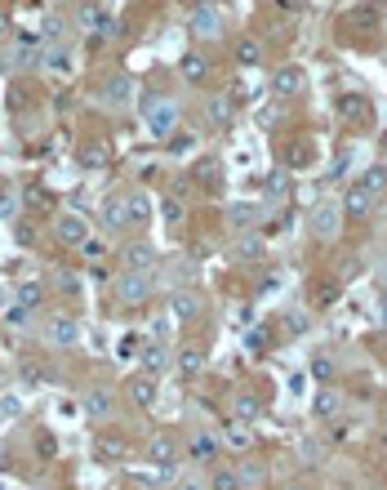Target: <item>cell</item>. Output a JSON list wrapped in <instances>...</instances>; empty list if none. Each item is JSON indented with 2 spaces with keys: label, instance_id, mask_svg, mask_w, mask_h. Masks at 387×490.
<instances>
[{
  "label": "cell",
  "instance_id": "1",
  "mask_svg": "<svg viewBox=\"0 0 387 490\" xmlns=\"http://www.w3.org/2000/svg\"><path fill=\"white\" fill-rule=\"evenodd\" d=\"M143 120H147V130L156 139H169V130L178 125V103L174 98H161V94L143 98Z\"/></svg>",
  "mask_w": 387,
  "mask_h": 490
},
{
  "label": "cell",
  "instance_id": "2",
  "mask_svg": "<svg viewBox=\"0 0 387 490\" xmlns=\"http://www.w3.org/2000/svg\"><path fill=\"white\" fill-rule=\"evenodd\" d=\"M191 36H196V41H219L223 36V9L196 5L191 9Z\"/></svg>",
  "mask_w": 387,
  "mask_h": 490
},
{
  "label": "cell",
  "instance_id": "3",
  "mask_svg": "<svg viewBox=\"0 0 387 490\" xmlns=\"http://www.w3.org/2000/svg\"><path fill=\"white\" fill-rule=\"evenodd\" d=\"M116 294H120V303H147V294H152V276H147V272H120Z\"/></svg>",
  "mask_w": 387,
  "mask_h": 490
},
{
  "label": "cell",
  "instance_id": "4",
  "mask_svg": "<svg viewBox=\"0 0 387 490\" xmlns=\"http://www.w3.org/2000/svg\"><path fill=\"white\" fill-rule=\"evenodd\" d=\"M312 232H316L321 241H334L338 232H343V210H338V205H330L325 201L316 214H312Z\"/></svg>",
  "mask_w": 387,
  "mask_h": 490
},
{
  "label": "cell",
  "instance_id": "5",
  "mask_svg": "<svg viewBox=\"0 0 387 490\" xmlns=\"http://www.w3.org/2000/svg\"><path fill=\"white\" fill-rule=\"evenodd\" d=\"M80 18H85V27H94L98 36H116V31H120V18H116V9H103V5H85V9H80Z\"/></svg>",
  "mask_w": 387,
  "mask_h": 490
},
{
  "label": "cell",
  "instance_id": "6",
  "mask_svg": "<svg viewBox=\"0 0 387 490\" xmlns=\"http://www.w3.org/2000/svg\"><path fill=\"white\" fill-rule=\"evenodd\" d=\"M272 90H276V94H303V90H307V71H303V67H294V63L276 67Z\"/></svg>",
  "mask_w": 387,
  "mask_h": 490
},
{
  "label": "cell",
  "instance_id": "7",
  "mask_svg": "<svg viewBox=\"0 0 387 490\" xmlns=\"http://www.w3.org/2000/svg\"><path fill=\"white\" fill-rule=\"evenodd\" d=\"M45 339H50V343H58V348H71V343L80 339V326L71 321V316H54V321L45 326Z\"/></svg>",
  "mask_w": 387,
  "mask_h": 490
},
{
  "label": "cell",
  "instance_id": "8",
  "mask_svg": "<svg viewBox=\"0 0 387 490\" xmlns=\"http://www.w3.org/2000/svg\"><path fill=\"white\" fill-rule=\"evenodd\" d=\"M58 241L63 245H85L89 241V223H85L80 214H63L58 218Z\"/></svg>",
  "mask_w": 387,
  "mask_h": 490
},
{
  "label": "cell",
  "instance_id": "9",
  "mask_svg": "<svg viewBox=\"0 0 387 490\" xmlns=\"http://www.w3.org/2000/svg\"><path fill=\"white\" fill-rule=\"evenodd\" d=\"M169 316H174V321H196L200 316V294H191V290H183V294H174V299H169Z\"/></svg>",
  "mask_w": 387,
  "mask_h": 490
},
{
  "label": "cell",
  "instance_id": "10",
  "mask_svg": "<svg viewBox=\"0 0 387 490\" xmlns=\"http://www.w3.org/2000/svg\"><path fill=\"white\" fill-rule=\"evenodd\" d=\"M356 188L365 192V196H383L387 192V165H370L365 174L356 178Z\"/></svg>",
  "mask_w": 387,
  "mask_h": 490
},
{
  "label": "cell",
  "instance_id": "11",
  "mask_svg": "<svg viewBox=\"0 0 387 490\" xmlns=\"http://www.w3.org/2000/svg\"><path fill=\"white\" fill-rule=\"evenodd\" d=\"M147 455L169 472V468H174V459H178V446H174L169 437H152V441H147Z\"/></svg>",
  "mask_w": 387,
  "mask_h": 490
},
{
  "label": "cell",
  "instance_id": "12",
  "mask_svg": "<svg viewBox=\"0 0 387 490\" xmlns=\"http://www.w3.org/2000/svg\"><path fill=\"white\" fill-rule=\"evenodd\" d=\"M103 94H107V103H112V107H129V98H134V80H129V76H112Z\"/></svg>",
  "mask_w": 387,
  "mask_h": 490
},
{
  "label": "cell",
  "instance_id": "13",
  "mask_svg": "<svg viewBox=\"0 0 387 490\" xmlns=\"http://www.w3.org/2000/svg\"><path fill=\"white\" fill-rule=\"evenodd\" d=\"M316 161V147H312L307 139H294L285 147V165H294V169H303V165H312Z\"/></svg>",
  "mask_w": 387,
  "mask_h": 490
},
{
  "label": "cell",
  "instance_id": "14",
  "mask_svg": "<svg viewBox=\"0 0 387 490\" xmlns=\"http://www.w3.org/2000/svg\"><path fill=\"white\" fill-rule=\"evenodd\" d=\"M169 365V348L165 343H143V374H156Z\"/></svg>",
  "mask_w": 387,
  "mask_h": 490
},
{
  "label": "cell",
  "instance_id": "15",
  "mask_svg": "<svg viewBox=\"0 0 387 490\" xmlns=\"http://www.w3.org/2000/svg\"><path fill=\"white\" fill-rule=\"evenodd\" d=\"M129 397H134V406H152L156 401V379L152 374H134L129 379Z\"/></svg>",
  "mask_w": 387,
  "mask_h": 490
},
{
  "label": "cell",
  "instance_id": "16",
  "mask_svg": "<svg viewBox=\"0 0 387 490\" xmlns=\"http://www.w3.org/2000/svg\"><path fill=\"white\" fill-rule=\"evenodd\" d=\"M85 410H89L94 419H107V414H112V392H107V388H89V392H85Z\"/></svg>",
  "mask_w": 387,
  "mask_h": 490
},
{
  "label": "cell",
  "instance_id": "17",
  "mask_svg": "<svg viewBox=\"0 0 387 490\" xmlns=\"http://www.w3.org/2000/svg\"><path fill=\"white\" fill-rule=\"evenodd\" d=\"M205 370V352L200 348H178V374L183 379H196Z\"/></svg>",
  "mask_w": 387,
  "mask_h": 490
},
{
  "label": "cell",
  "instance_id": "18",
  "mask_svg": "<svg viewBox=\"0 0 387 490\" xmlns=\"http://www.w3.org/2000/svg\"><path fill=\"white\" fill-rule=\"evenodd\" d=\"M183 76H187L191 85L210 80V58H205V54H183Z\"/></svg>",
  "mask_w": 387,
  "mask_h": 490
},
{
  "label": "cell",
  "instance_id": "19",
  "mask_svg": "<svg viewBox=\"0 0 387 490\" xmlns=\"http://www.w3.org/2000/svg\"><path fill=\"white\" fill-rule=\"evenodd\" d=\"M338 112H343L347 120H370V103L360 94H343L338 98Z\"/></svg>",
  "mask_w": 387,
  "mask_h": 490
},
{
  "label": "cell",
  "instance_id": "20",
  "mask_svg": "<svg viewBox=\"0 0 387 490\" xmlns=\"http://www.w3.org/2000/svg\"><path fill=\"white\" fill-rule=\"evenodd\" d=\"M103 223H107V227H116V232H120V227H129V214H125V196H112V201L103 205Z\"/></svg>",
  "mask_w": 387,
  "mask_h": 490
},
{
  "label": "cell",
  "instance_id": "21",
  "mask_svg": "<svg viewBox=\"0 0 387 490\" xmlns=\"http://www.w3.org/2000/svg\"><path fill=\"white\" fill-rule=\"evenodd\" d=\"M76 161H80L85 169H103V165H107V143H85L80 152H76Z\"/></svg>",
  "mask_w": 387,
  "mask_h": 490
},
{
  "label": "cell",
  "instance_id": "22",
  "mask_svg": "<svg viewBox=\"0 0 387 490\" xmlns=\"http://www.w3.org/2000/svg\"><path fill=\"white\" fill-rule=\"evenodd\" d=\"M343 210H347V214H352V218H365V214L374 210V196H365V192H360V188H352V192H347V196H343Z\"/></svg>",
  "mask_w": 387,
  "mask_h": 490
},
{
  "label": "cell",
  "instance_id": "23",
  "mask_svg": "<svg viewBox=\"0 0 387 490\" xmlns=\"http://www.w3.org/2000/svg\"><path fill=\"white\" fill-rule=\"evenodd\" d=\"M258 214H263V205H254V201H236L232 210H227V218H232L236 227H249V223H258Z\"/></svg>",
  "mask_w": 387,
  "mask_h": 490
},
{
  "label": "cell",
  "instance_id": "24",
  "mask_svg": "<svg viewBox=\"0 0 387 490\" xmlns=\"http://www.w3.org/2000/svg\"><path fill=\"white\" fill-rule=\"evenodd\" d=\"M338 410H343V397H338L334 388H321L316 392V414L321 419H338Z\"/></svg>",
  "mask_w": 387,
  "mask_h": 490
},
{
  "label": "cell",
  "instance_id": "25",
  "mask_svg": "<svg viewBox=\"0 0 387 490\" xmlns=\"http://www.w3.org/2000/svg\"><path fill=\"white\" fill-rule=\"evenodd\" d=\"M236 477H240V490H258L263 482H268V468H263V463L254 459V463H245V468H240Z\"/></svg>",
  "mask_w": 387,
  "mask_h": 490
},
{
  "label": "cell",
  "instance_id": "26",
  "mask_svg": "<svg viewBox=\"0 0 387 490\" xmlns=\"http://www.w3.org/2000/svg\"><path fill=\"white\" fill-rule=\"evenodd\" d=\"M214 455H219V437H210V433H200L196 441H191V459H200V463H210Z\"/></svg>",
  "mask_w": 387,
  "mask_h": 490
},
{
  "label": "cell",
  "instance_id": "27",
  "mask_svg": "<svg viewBox=\"0 0 387 490\" xmlns=\"http://www.w3.org/2000/svg\"><path fill=\"white\" fill-rule=\"evenodd\" d=\"M258 414H263V401L249 397V392H240V397H236V419L249 424V419H258Z\"/></svg>",
  "mask_w": 387,
  "mask_h": 490
},
{
  "label": "cell",
  "instance_id": "28",
  "mask_svg": "<svg viewBox=\"0 0 387 490\" xmlns=\"http://www.w3.org/2000/svg\"><path fill=\"white\" fill-rule=\"evenodd\" d=\"M236 63H240V67H258V63H263V45H258V41H240V45H236Z\"/></svg>",
  "mask_w": 387,
  "mask_h": 490
},
{
  "label": "cell",
  "instance_id": "29",
  "mask_svg": "<svg viewBox=\"0 0 387 490\" xmlns=\"http://www.w3.org/2000/svg\"><path fill=\"white\" fill-rule=\"evenodd\" d=\"M210 120H214V125H227V120H232V98H227V94L210 98Z\"/></svg>",
  "mask_w": 387,
  "mask_h": 490
},
{
  "label": "cell",
  "instance_id": "30",
  "mask_svg": "<svg viewBox=\"0 0 387 490\" xmlns=\"http://www.w3.org/2000/svg\"><path fill=\"white\" fill-rule=\"evenodd\" d=\"M152 259H156V254L147 250V245H129V250H125V263H129V272H143V267H152Z\"/></svg>",
  "mask_w": 387,
  "mask_h": 490
},
{
  "label": "cell",
  "instance_id": "31",
  "mask_svg": "<svg viewBox=\"0 0 387 490\" xmlns=\"http://www.w3.org/2000/svg\"><path fill=\"white\" fill-rule=\"evenodd\" d=\"M125 214H129V223H143V218H147V196L143 192L125 196Z\"/></svg>",
  "mask_w": 387,
  "mask_h": 490
},
{
  "label": "cell",
  "instance_id": "32",
  "mask_svg": "<svg viewBox=\"0 0 387 490\" xmlns=\"http://www.w3.org/2000/svg\"><path fill=\"white\" fill-rule=\"evenodd\" d=\"M22 414V397H14V392H0V419H18Z\"/></svg>",
  "mask_w": 387,
  "mask_h": 490
},
{
  "label": "cell",
  "instance_id": "33",
  "mask_svg": "<svg viewBox=\"0 0 387 490\" xmlns=\"http://www.w3.org/2000/svg\"><path fill=\"white\" fill-rule=\"evenodd\" d=\"M98 455L103 459H125V441H120V437H103L98 441Z\"/></svg>",
  "mask_w": 387,
  "mask_h": 490
},
{
  "label": "cell",
  "instance_id": "34",
  "mask_svg": "<svg viewBox=\"0 0 387 490\" xmlns=\"http://www.w3.org/2000/svg\"><path fill=\"white\" fill-rule=\"evenodd\" d=\"M45 67H50L54 76H67V71H71V63H67V54H63V49H50V58H45Z\"/></svg>",
  "mask_w": 387,
  "mask_h": 490
},
{
  "label": "cell",
  "instance_id": "35",
  "mask_svg": "<svg viewBox=\"0 0 387 490\" xmlns=\"http://www.w3.org/2000/svg\"><path fill=\"white\" fill-rule=\"evenodd\" d=\"M236 254H240V259H263V241L258 237H245V241L236 245Z\"/></svg>",
  "mask_w": 387,
  "mask_h": 490
},
{
  "label": "cell",
  "instance_id": "36",
  "mask_svg": "<svg viewBox=\"0 0 387 490\" xmlns=\"http://www.w3.org/2000/svg\"><path fill=\"white\" fill-rule=\"evenodd\" d=\"M312 294H316V303H334L338 299V281H316V290H312Z\"/></svg>",
  "mask_w": 387,
  "mask_h": 490
},
{
  "label": "cell",
  "instance_id": "37",
  "mask_svg": "<svg viewBox=\"0 0 387 490\" xmlns=\"http://www.w3.org/2000/svg\"><path fill=\"white\" fill-rule=\"evenodd\" d=\"M196 178L205 183V188H214V183H219V165H214V161H200V169H196Z\"/></svg>",
  "mask_w": 387,
  "mask_h": 490
},
{
  "label": "cell",
  "instance_id": "38",
  "mask_svg": "<svg viewBox=\"0 0 387 490\" xmlns=\"http://www.w3.org/2000/svg\"><path fill=\"white\" fill-rule=\"evenodd\" d=\"M214 490H240V477L236 472H214Z\"/></svg>",
  "mask_w": 387,
  "mask_h": 490
},
{
  "label": "cell",
  "instance_id": "39",
  "mask_svg": "<svg viewBox=\"0 0 387 490\" xmlns=\"http://www.w3.org/2000/svg\"><path fill=\"white\" fill-rule=\"evenodd\" d=\"M352 18H360V27H374L379 9H374V5H356V9H352Z\"/></svg>",
  "mask_w": 387,
  "mask_h": 490
},
{
  "label": "cell",
  "instance_id": "40",
  "mask_svg": "<svg viewBox=\"0 0 387 490\" xmlns=\"http://www.w3.org/2000/svg\"><path fill=\"white\" fill-rule=\"evenodd\" d=\"M245 343H249V348H268V326H254L245 335Z\"/></svg>",
  "mask_w": 387,
  "mask_h": 490
},
{
  "label": "cell",
  "instance_id": "41",
  "mask_svg": "<svg viewBox=\"0 0 387 490\" xmlns=\"http://www.w3.org/2000/svg\"><path fill=\"white\" fill-rule=\"evenodd\" d=\"M18 299H22V308H31V303H41V286H22V290H18Z\"/></svg>",
  "mask_w": 387,
  "mask_h": 490
},
{
  "label": "cell",
  "instance_id": "42",
  "mask_svg": "<svg viewBox=\"0 0 387 490\" xmlns=\"http://www.w3.org/2000/svg\"><path fill=\"white\" fill-rule=\"evenodd\" d=\"M312 374H316V379H330V374H334V361H330V357H316V365H312Z\"/></svg>",
  "mask_w": 387,
  "mask_h": 490
},
{
  "label": "cell",
  "instance_id": "43",
  "mask_svg": "<svg viewBox=\"0 0 387 490\" xmlns=\"http://www.w3.org/2000/svg\"><path fill=\"white\" fill-rule=\"evenodd\" d=\"M165 218H169V223H178V218H183V205H178V201H165Z\"/></svg>",
  "mask_w": 387,
  "mask_h": 490
},
{
  "label": "cell",
  "instance_id": "44",
  "mask_svg": "<svg viewBox=\"0 0 387 490\" xmlns=\"http://www.w3.org/2000/svg\"><path fill=\"white\" fill-rule=\"evenodd\" d=\"M14 210H18L14 196H0V218H14Z\"/></svg>",
  "mask_w": 387,
  "mask_h": 490
},
{
  "label": "cell",
  "instance_id": "45",
  "mask_svg": "<svg viewBox=\"0 0 387 490\" xmlns=\"http://www.w3.org/2000/svg\"><path fill=\"white\" fill-rule=\"evenodd\" d=\"M268 188L272 192H285V174H281V169H272V174H268Z\"/></svg>",
  "mask_w": 387,
  "mask_h": 490
},
{
  "label": "cell",
  "instance_id": "46",
  "mask_svg": "<svg viewBox=\"0 0 387 490\" xmlns=\"http://www.w3.org/2000/svg\"><path fill=\"white\" fill-rule=\"evenodd\" d=\"M0 36H9V14L0 9Z\"/></svg>",
  "mask_w": 387,
  "mask_h": 490
},
{
  "label": "cell",
  "instance_id": "47",
  "mask_svg": "<svg viewBox=\"0 0 387 490\" xmlns=\"http://www.w3.org/2000/svg\"><path fill=\"white\" fill-rule=\"evenodd\" d=\"M178 490H205L200 482H178Z\"/></svg>",
  "mask_w": 387,
  "mask_h": 490
},
{
  "label": "cell",
  "instance_id": "48",
  "mask_svg": "<svg viewBox=\"0 0 387 490\" xmlns=\"http://www.w3.org/2000/svg\"><path fill=\"white\" fill-rule=\"evenodd\" d=\"M285 490H312V486H303V482H298V486H285Z\"/></svg>",
  "mask_w": 387,
  "mask_h": 490
},
{
  "label": "cell",
  "instance_id": "49",
  "mask_svg": "<svg viewBox=\"0 0 387 490\" xmlns=\"http://www.w3.org/2000/svg\"><path fill=\"white\" fill-rule=\"evenodd\" d=\"M383 286H387V263H383Z\"/></svg>",
  "mask_w": 387,
  "mask_h": 490
},
{
  "label": "cell",
  "instance_id": "50",
  "mask_svg": "<svg viewBox=\"0 0 387 490\" xmlns=\"http://www.w3.org/2000/svg\"><path fill=\"white\" fill-rule=\"evenodd\" d=\"M383 446H387V433H383Z\"/></svg>",
  "mask_w": 387,
  "mask_h": 490
},
{
  "label": "cell",
  "instance_id": "51",
  "mask_svg": "<svg viewBox=\"0 0 387 490\" xmlns=\"http://www.w3.org/2000/svg\"><path fill=\"white\" fill-rule=\"evenodd\" d=\"M0 384H5V374H0Z\"/></svg>",
  "mask_w": 387,
  "mask_h": 490
},
{
  "label": "cell",
  "instance_id": "52",
  "mask_svg": "<svg viewBox=\"0 0 387 490\" xmlns=\"http://www.w3.org/2000/svg\"><path fill=\"white\" fill-rule=\"evenodd\" d=\"M383 303H387V299H383Z\"/></svg>",
  "mask_w": 387,
  "mask_h": 490
}]
</instances>
